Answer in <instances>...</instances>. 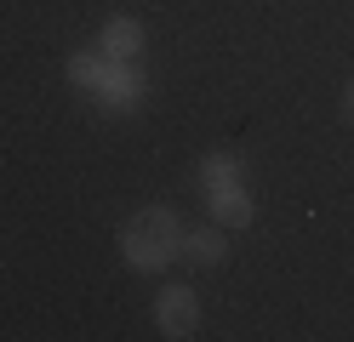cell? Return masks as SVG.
<instances>
[{
    "label": "cell",
    "instance_id": "cell-1",
    "mask_svg": "<svg viewBox=\"0 0 354 342\" xmlns=\"http://www.w3.org/2000/svg\"><path fill=\"white\" fill-rule=\"evenodd\" d=\"M177 251H183V222H177V211H166V205H143V211L120 228V257L138 274H160Z\"/></svg>",
    "mask_w": 354,
    "mask_h": 342
},
{
    "label": "cell",
    "instance_id": "cell-2",
    "mask_svg": "<svg viewBox=\"0 0 354 342\" xmlns=\"http://www.w3.org/2000/svg\"><path fill=\"white\" fill-rule=\"evenodd\" d=\"M154 325H160V336L183 342L201 331V303H194L189 285H160V296H154Z\"/></svg>",
    "mask_w": 354,
    "mask_h": 342
},
{
    "label": "cell",
    "instance_id": "cell-3",
    "mask_svg": "<svg viewBox=\"0 0 354 342\" xmlns=\"http://www.w3.org/2000/svg\"><path fill=\"white\" fill-rule=\"evenodd\" d=\"M97 103L115 108V114L138 108V103H143V68H138V63H109L103 80H97Z\"/></svg>",
    "mask_w": 354,
    "mask_h": 342
},
{
    "label": "cell",
    "instance_id": "cell-4",
    "mask_svg": "<svg viewBox=\"0 0 354 342\" xmlns=\"http://www.w3.org/2000/svg\"><path fill=\"white\" fill-rule=\"evenodd\" d=\"M206 205H212V217L223 222V228H246V222L257 217V205H252L246 189H240V177H234V182H212V189H206Z\"/></svg>",
    "mask_w": 354,
    "mask_h": 342
},
{
    "label": "cell",
    "instance_id": "cell-5",
    "mask_svg": "<svg viewBox=\"0 0 354 342\" xmlns=\"http://www.w3.org/2000/svg\"><path fill=\"white\" fill-rule=\"evenodd\" d=\"M97 46H103L109 63H138L143 57V23L138 17H109L103 35H97Z\"/></svg>",
    "mask_w": 354,
    "mask_h": 342
},
{
    "label": "cell",
    "instance_id": "cell-6",
    "mask_svg": "<svg viewBox=\"0 0 354 342\" xmlns=\"http://www.w3.org/2000/svg\"><path fill=\"white\" fill-rule=\"evenodd\" d=\"M183 257L189 263H201V268H217L229 257V240L217 234V228H201V234H183Z\"/></svg>",
    "mask_w": 354,
    "mask_h": 342
},
{
    "label": "cell",
    "instance_id": "cell-7",
    "mask_svg": "<svg viewBox=\"0 0 354 342\" xmlns=\"http://www.w3.org/2000/svg\"><path fill=\"white\" fill-rule=\"evenodd\" d=\"M103 68H109L103 46H92V52H75V57H69V86H80V91H97Z\"/></svg>",
    "mask_w": 354,
    "mask_h": 342
},
{
    "label": "cell",
    "instance_id": "cell-8",
    "mask_svg": "<svg viewBox=\"0 0 354 342\" xmlns=\"http://www.w3.org/2000/svg\"><path fill=\"white\" fill-rule=\"evenodd\" d=\"M201 177H206V189H212V182H234L240 177V160L234 154H206L201 160Z\"/></svg>",
    "mask_w": 354,
    "mask_h": 342
},
{
    "label": "cell",
    "instance_id": "cell-9",
    "mask_svg": "<svg viewBox=\"0 0 354 342\" xmlns=\"http://www.w3.org/2000/svg\"><path fill=\"white\" fill-rule=\"evenodd\" d=\"M343 108H348V120H354V86H348V97H343Z\"/></svg>",
    "mask_w": 354,
    "mask_h": 342
}]
</instances>
